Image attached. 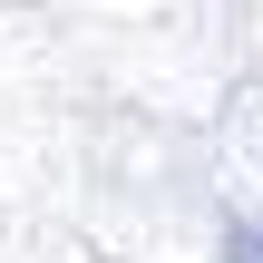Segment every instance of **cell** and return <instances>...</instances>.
I'll return each mask as SVG.
<instances>
[{
	"instance_id": "1",
	"label": "cell",
	"mask_w": 263,
	"mask_h": 263,
	"mask_svg": "<svg viewBox=\"0 0 263 263\" xmlns=\"http://www.w3.org/2000/svg\"><path fill=\"white\" fill-rule=\"evenodd\" d=\"M224 263H263V224H234L224 234Z\"/></svg>"
}]
</instances>
